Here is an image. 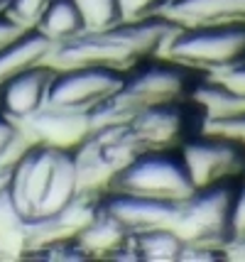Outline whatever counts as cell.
I'll return each instance as SVG.
<instances>
[{"label":"cell","instance_id":"9c48e42d","mask_svg":"<svg viewBox=\"0 0 245 262\" xmlns=\"http://www.w3.org/2000/svg\"><path fill=\"white\" fill-rule=\"evenodd\" d=\"M179 149L194 189L221 182H240L245 174V145L228 135L201 130Z\"/></svg>","mask_w":245,"mask_h":262},{"label":"cell","instance_id":"4fadbf2b","mask_svg":"<svg viewBox=\"0 0 245 262\" xmlns=\"http://www.w3.org/2000/svg\"><path fill=\"white\" fill-rule=\"evenodd\" d=\"M184 250V240L174 228H147L138 233H128L123 248L110 257H128V260H150V262H172L179 260Z\"/></svg>","mask_w":245,"mask_h":262},{"label":"cell","instance_id":"8992f818","mask_svg":"<svg viewBox=\"0 0 245 262\" xmlns=\"http://www.w3.org/2000/svg\"><path fill=\"white\" fill-rule=\"evenodd\" d=\"M240 182H221L194 189L179 201L172 228L184 243H211L226 248L233 240V206Z\"/></svg>","mask_w":245,"mask_h":262},{"label":"cell","instance_id":"8fae6325","mask_svg":"<svg viewBox=\"0 0 245 262\" xmlns=\"http://www.w3.org/2000/svg\"><path fill=\"white\" fill-rule=\"evenodd\" d=\"M25 123L35 142H47L64 149H79L98 127L96 118L88 111H66L52 105H42Z\"/></svg>","mask_w":245,"mask_h":262},{"label":"cell","instance_id":"277c9868","mask_svg":"<svg viewBox=\"0 0 245 262\" xmlns=\"http://www.w3.org/2000/svg\"><path fill=\"white\" fill-rule=\"evenodd\" d=\"M103 189L108 191H128L150 199L182 201L194 191L191 177L187 171L182 149H142L120 169H116Z\"/></svg>","mask_w":245,"mask_h":262},{"label":"cell","instance_id":"30bf717a","mask_svg":"<svg viewBox=\"0 0 245 262\" xmlns=\"http://www.w3.org/2000/svg\"><path fill=\"white\" fill-rule=\"evenodd\" d=\"M98 213L110 218L120 230L138 233L147 228H172L176 218L179 201H164V199H150L128 191H108L101 189L98 194Z\"/></svg>","mask_w":245,"mask_h":262},{"label":"cell","instance_id":"7a4b0ae2","mask_svg":"<svg viewBox=\"0 0 245 262\" xmlns=\"http://www.w3.org/2000/svg\"><path fill=\"white\" fill-rule=\"evenodd\" d=\"M179 27L182 25L164 12L142 20H120L103 30H83L66 42H59L52 47L49 59L59 67L101 64L128 71L145 59L157 57Z\"/></svg>","mask_w":245,"mask_h":262},{"label":"cell","instance_id":"603a6c76","mask_svg":"<svg viewBox=\"0 0 245 262\" xmlns=\"http://www.w3.org/2000/svg\"><path fill=\"white\" fill-rule=\"evenodd\" d=\"M8 3H10V0H0V8H8Z\"/></svg>","mask_w":245,"mask_h":262},{"label":"cell","instance_id":"3957f363","mask_svg":"<svg viewBox=\"0 0 245 262\" xmlns=\"http://www.w3.org/2000/svg\"><path fill=\"white\" fill-rule=\"evenodd\" d=\"M206 79L204 71L179 64L169 57H150L128 69L123 86L105 103L91 111L98 125L128 120L130 115L160 103L187 101L194 96L198 83Z\"/></svg>","mask_w":245,"mask_h":262},{"label":"cell","instance_id":"5b68a950","mask_svg":"<svg viewBox=\"0 0 245 262\" xmlns=\"http://www.w3.org/2000/svg\"><path fill=\"white\" fill-rule=\"evenodd\" d=\"M164 57L218 74L245 61V23L182 25L164 45Z\"/></svg>","mask_w":245,"mask_h":262},{"label":"cell","instance_id":"d6986e66","mask_svg":"<svg viewBox=\"0 0 245 262\" xmlns=\"http://www.w3.org/2000/svg\"><path fill=\"white\" fill-rule=\"evenodd\" d=\"M47 3L49 0H10L8 8H5V12H10L12 17H15L20 25H25V27H32L35 20L39 17V12L44 10Z\"/></svg>","mask_w":245,"mask_h":262},{"label":"cell","instance_id":"2e32d148","mask_svg":"<svg viewBox=\"0 0 245 262\" xmlns=\"http://www.w3.org/2000/svg\"><path fill=\"white\" fill-rule=\"evenodd\" d=\"M74 5L81 12L86 30H103L108 25H116L123 20L118 0H74Z\"/></svg>","mask_w":245,"mask_h":262},{"label":"cell","instance_id":"44dd1931","mask_svg":"<svg viewBox=\"0 0 245 262\" xmlns=\"http://www.w3.org/2000/svg\"><path fill=\"white\" fill-rule=\"evenodd\" d=\"M233 240H245V184H238V194H235Z\"/></svg>","mask_w":245,"mask_h":262},{"label":"cell","instance_id":"7c38bea8","mask_svg":"<svg viewBox=\"0 0 245 262\" xmlns=\"http://www.w3.org/2000/svg\"><path fill=\"white\" fill-rule=\"evenodd\" d=\"M54 67L37 61L32 67L20 69L0 83V111L10 115L12 120L25 123L47 103L49 81L54 76Z\"/></svg>","mask_w":245,"mask_h":262},{"label":"cell","instance_id":"5bb4252c","mask_svg":"<svg viewBox=\"0 0 245 262\" xmlns=\"http://www.w3.org/2000/svg\"><path fill=\"white\" fill-rule=\"evenodd\" d=\"M164 15L179 25L245 23V0H169Z\"/></svg>","mask_w":245,"mask_h":262},{"label":"cell","instance_id":"ba28073f","mask_svg":"<svg viewBox=\"0 0 245 262\" xmlns=\"http://www.w3.org/2000/svg\"><path fill=\"white\" fill-rule=\"evenodd\" d=\"M125 74L128 71H123V69L101 67V64H79V67L57 69L49 81L44 105L91 113L123 86Z\"/></svg>","mask_w":245,"mask_h":262},{"label":"cell","instance_id":"6da1fadb","mask_svg":"<svg viewBox=\"0 0 245 262\" xmlns=\"http://www.w3.org/2000/svg\"><path fill=\"white\" fill-rule=\"evenodd\" d=\"M5 191L25 228L42 230L83 191L76 149L32 142L10 162Z\"/></svg>","mask_w":245,"mask_h":262},{"label":"cell","instance_id":"52a82bcc","mask_svg":"<svg viewBox=\"0 0 245 262\" xmlns=\"http://www.w3.org/2000/svg\"><path fill=\"white\" fill-rule=\"evenodd\" d=\"M204 125H206V118L194 98L160 103L130 115L125 120V127L140 152L182 147L189 137L201 133Z\"/></svg>","mask_w":245,"mask_h":262},{"label":"cell","instance_id":"e0dca14e","mask_svg":"<svg viewBox=\"0 0 245 262\" xmlns=\"http://www.w3.org/2000/svg\"><path fill=\"white\" fill-rule=\"evenodd\" d=\"M120 3V12L123 20H142L157 12H164L169 5V0H118Z\"/></svg>","mask_w":245,"mask_h":262},{"label":"cell","instance_id":"ac0fdd59","mask_svg":"<svg viewBox=\"0 0 245 262\" xmlns=\"http://www.w3.org/2000/svg\"><path fill=\"white\" fill-rule=\"evenodd\" d=\"M20 140H23V130L17 127V120H12L10 115L0 111V164L8 162Z\"/></svg>","mask_w":245,"mask_h":262},{"label":"cell","instance_id":"7402d4cb","mask_svg":"<svg viewBox=\"0 0 245 262\" xmlns=\"http://www.w3.org/2000/svg\"><path fill=\"white\" fill-rule=\"evenodd\" d=\"M23 30H25V25L17 23L10 12L0 10V49H3L5 45H10L12 39L23 32Z\"/></svg>","mask_w":245,"mask_h":262},{"label":"cell","instance_id":"9a60e30c","mask_svg":"<svg viewBox=\"0 0 245 262\" xmlns=\"http://www.w3.org/2000/svg\"><path fill=\"white\" fill-rule=\"evenodd\" d=\"M32 27H37L52 45L66 42V39L81 34L86 30L81 12L74 5V0H49Z\"/></svg>","mask_w":245,"mask_h":262},{"label":"cell","instance_id":"ffe728a7","mask_svg":"<svg viewBox=\"0 0 245 262\" xmlns=\"http://www.w3.org/2000/svg\"><path fill=\"white\" fill-rule=\"evenodd\" d=\"M213 79L221 81L226 89H231V91L238 93V96H245V61H240V64H235V67H231V69H226V71L213 74Z\"/></svg>","mask_w":245,"mask_h":262}]
</instances>
